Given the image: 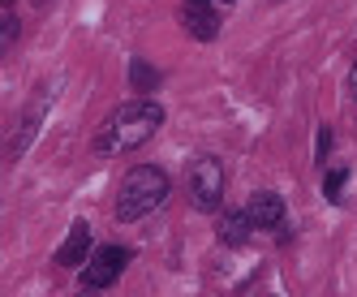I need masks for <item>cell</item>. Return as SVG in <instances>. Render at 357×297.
<instances>
[{
  "mask_svg": "<svg viewBox=\"0 0 357 297\" xmlns=\"http://www.w3.org/2000/svg\"><path fill=\"white\" fill-rule=\"evenodd\" d=\"M17 43V13H13V0H0V47H9Z\"/></svg>",
  "mask_w": 357,
  "mask_h": 297,
  "instance_id": "7c38bea8",
  "label": "cell"
},
{
  "mask_svg": "<svg viewBox=\"0 0 357 297\" xmlns=\"http://www.w3.org/2000/svg\"><path fill=\"white\" fill-rule=\"evenodd\" d=\"M160 82H164V73L151 65V61H130V86H134L138 95H151Z\"/></svg>",
  "mask_w": 357,
  "mask_h": 297,
  "instance_id": "30bf717a",
  "label": "cell"
},
{
  "mask_svg": "<svg viewBox=\"0 0 357 297\" xmlns=\"http://www.w3.org/2000/svg\"><path fill=\"white\" fill-rule=\"evenodd\" d=\"M78 297H99V289H86V293H78Z\"/></svg>",
  "mask_w": 357,
  "mask_h": 297,
  "instance_id": "2e32d148",
  "label": "cell"
},
{
  "mask_svg": "<svg viewBox=\"0 0 357 297\" xmlns=\"http://www.w3.org/2000/svg\"><path fill=\"white\" fill-rule=\"evenodd\" d=\"M349 95L357 99V61H353V69H349Z\"/></svg>",
  "mask_w": 357,
  "mask_h": 297,
  "instance_id": "5bb4252c",
  "label": "cell"
},
{
  "mask_svg": "<svg viewBox=\"0 0 357 297\" xmlns=\"http://www.w3.org/2000/svg\"><path fill=\"white\" fill-rule=\"evenodd\" d=\"M43 112H47V99H43V95H35V99H31V112L22 116V125H17V142L9 146V160H22V155H26V146H31V142H35V134H39Z\"/></svg>",
  "mask_w": 357,
  "mask_h": 297,
  "instance_id": "9c48e42d",
  "label": "cell"
},
{
  "mask_svg": "<svg viewBox=\"0 0 357 297\" xmlns=\"http://www.w3.org/2000/svg\"><path fill=\"white\" fill-rule=\"evenodd\" d=\"M168 194H172V181H168V172L160 164H138L125 172V181L116 190V207L112 215L121 220V224H138V220H146L151 211H160L168 203Z\"/></svg>",
  "mask_w": 357,
  "mask_h": 297,
  "instance_id": "7a4b0ae2",
  "label": "cell"
},
{
  "mask_svg": "<svg viewBox=\"0 0 357 297\" xmlns=\"http://www.w3.org/2000/svg\"><path fill=\"white\" fill-rule=\"evenodd\" d=\"M314 138H319V142H314V164L323 168V160L331 155V130H327V125H319V134H314Z\"/></svg>",
  "mask_w": 357,
  "mask_h": 297,
  "instance_id": "4fadbf2b",
  "label": "cell"
},
{
  "mask_svg": "<svg viewBox=\"0 0 357 297\" xmlns=\"http://www.w3.org/2000/svg\"><path fill=\"white\" fill-rule=\"evenodd\" d=\"M245 215L254 229H284V198H280L275 190H254L245 198Z\"/></svg>",
  "mask_w": 357,
  "mask_h": 297,
  "instance_id": "8992f818",
  "label": "cell"
},
{
  "mask_svg": "<svg viewBox=\"0 0 357 297\" xmlns=\"http://www.w3.org/2000/svg\"><path fill=\"white\" fill-rule=\"evenodd\" d=\"M344 185H349V168L336 164V168H323V198L327 203H344Z\"/></svg>",
  "mask_w": 357,
  "mask_h": 297,
  "instance_id": "8fae6325",
  "label": "cell"
},
{
  "mask_svg": "<svg viewBox=\"0 0 357 297\" xmlns=\"http://www.w3.org/2000/svg\"><path fill=\"white\" fill-rule=\"evenodd\" d=\"M176 17H181L185 35L198 39V43H211L220 35V5L215 0H181V5H176Z\"/></svg>",
  "mask_w": 357,
  "mask_h": 297,
  "instance_id": "5b68a950",
  "label": "cell"
},
{
  "mask_svg": "<svg viewBox=\"0 0 357 297\" xmlns=\"http://www.w3.org/2000/svg\"><path fill=\"white\" fill-rule=\"evenodd\" d=\"M215 5H220V9H233V5H237V0H215Z\"/></svg>",
  "mask_w": 357,
  "mask_h": 297,
  "instance_id": "9a60e30c",
  "label": "cell"
},
{
  "mask_svg": "<svg viewBox=\"0 0 357 297\" xmlns=\"http://www.w3.org/2000/svg\"><path fill=\"white\" fill-rule=\"evenodd\" d=\"M250 233H254V224H250L245 207H224L215 215V241L228 245V250H241V245L250 241Z\"/></svg>",
  "mask_w": 357,
  "mask_h": 297,
  "instance_id": "52a82bcc",
  "label": "cell"
},
{
  "mask_svg": "<svg viewBox=\"0 0 357 297\" xmlns=\"http://www.w3.org/2000/svg\"><path fill=\"white\" fill-rule=\"evenodd\" d=\"M130 250L125 245H116V241H108V245H95V254L82 263V284L86 289H108V284H116V276L125 267H130Z\"/></svg>",
  "mask_w": 357,
  "mask_h": 297,
  "instance_id": "277c9868",
  "label": "cell"
},
{
  "mask_svg": "<svg viewBox=\"0 0 357 297\" xmlns=\"http://www.w3.org/2000/svg\"><path fill=\"white\" fill-rule=\"evenodd\" d=\"M164 130V104L155 99H134V104H121L104 125L95 134V155H125V151H138L142 142H151Z\"/></svg>",
  "mask_w": 357,
  "mask_h": 297,
  "instance_id": "6da1fadb",
  "label": "cell"
},
{
  "mask_svg": "<svg viewBox=\"0 0 357 297\" xmlns=\"http://www.w3.org/2000/svg\"><path fill=\"white\" fill-rule=\"evenodd\" d=\"M91 254H95V245H91V224H86V220H73V224H69V237L61 241V250H56V267H82Z\"/></svg>",
  "mask_w": 357,
  "mask_h": 297,
  "instance_id": "ba28073f",
  "label": "cell"
},
{
  "mask_svg": "<svg viewBox=\"0 0 357 297\" xmlns=\"http://www.w3.org/2000/svg\"><path fill=\"white\" fill-rule=\"evenodd\" d=\"M190 198L198 211H211V215L224 211V164L215 155H198L190 164Z\"/></svg>",
  "mask_w": 357,
  "mask_h": 297,
  "instance_id": "3957f363",
  "label": "cell"
}]
</instances>
